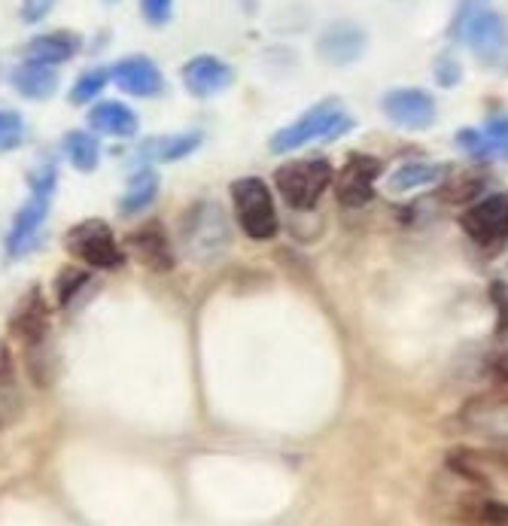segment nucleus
<instances>
[{
	"instance_id": "nucleus-20",
	"label": "nucleus",
	"mask_w": 508,
	"mask_h": 526,
	"mask_svg": "<svg viewBox=\"0 0 508 526\" xmlns=\"http://www.w3.org/2000/svg\"><path fill=\"white\" fill-rule=\"evenodd\" d=\"M80 52V37L70 31H52V34H40L28 43L25 55L28 61H43V64H61L70 61Z\"/></svg>"
},
{
	"instance_id": "nucleus-25",
	"label": "nucleus",
	"mask_w": 508,
	"mask_h": 526,
	"mask_svg": "<svg viewBox=\"0 0 508 526\" xmlns=\"http://www.w3.org/2000/svg\"><path fill=\"white\" fill-rule=\"evenodd\" d=\"M463 517L475 523H496L508 526V502L490 499V496H472L463 502Z\"/></svg>"
},
{
	"instance_id": "nucleus-11",
	"label": "nucleus",
	"mask_w": 508,
	"mask_h": 526,
	"mask_svg": "<svg viewBox=\"0 0 508 526\" xmlns=\"http://www.w3.org/2000/svg\"><path fill=\"white\" fill-rule=\"evenodd\" d=\"M384 174V165L381 159L375 156H362V153H353L347 159V165L341 168V177H338V201L344 207H362L375 198V180Z\"/></svg>"
},
{
	"instance_id": "nucleus-15",
	"label": "nucleus",
	"mask_w": 508,
	"mask_h": 526,
	"mask_svg": "<svg viewBox=\"0 0 508 526\" xmlns=\"http://www.w3.org/2000/svg\"><path fill=\"white\" fill-rule=\"evenodd\" d=\"M113 80L122 92L128 95H137V98H156L162 95L165 89V80L159 67L143 58V55H131V58H122L116 67H113Z\"/></svg>"
},
{
	"instance_id": "nucleus-2",
	"label": "nucleus",
	"mask_w": 508,
	"mask_h": 526,
	"mask_svg": "<svg viewBox=\"0 0 508 526\" xmlns=\"http://www.w3.org/2000/svg\"><path fill=\"white\" fill-rule=\"evenodd\" d=\"M350 128H353V116L350 113H344L335 101H320L317 107H311L293 125L274 131L268 146H271V153L286 156V153H293V149H299V146H305L311 140H323V143L338 140Z\"/></svg>"
},
{
	"instance_id": "nucleus-22",
	"label": "nucleus",
	"mask_w": 508,
	"mask_h": 526,
	"mask_svg": "<svg viewBox=\"0 0 508 526\" xmlns=\"http://www.w3.org/2000/svg\"><path fill=\"white\" fill-rule=\"evenodd\" d=\"M159 195V174L150 171V168H143L137 171L131 180H128V189L122 192L119 198V210L122 216H134V213H143Z\"/></svg>"
},
{
	"instance_id": "nucleus-30",
	"label": "nucleus",
	"mask_w": 508,
	"mask_h": 526,
	"mask_svg": "<svg viewBox=\"0 0 508 526\" xmlns=\"http://www.w3.org/2000/svg\"><path fill=\"white\" fill-rule=\"evenodd\" d=\"M89 283V274L80 271V268H67L61 277H58V305H70V298H74L83 286Z\"/></svg>"
},
{
	"instance_id": "nucleus-9",
	"label": "nucleus",
	"mask_w": 508,
	"mask_h": 526,
	"mask_svg": "<svg viewBox=\"0 0 508 526\" xmlns=\"http://www.w3.org/2000/svg\"><path fill=\"white\" fill-rule=\"evenodd\" d=\"M381 110L405 131H426L439 119V104L426 89H390L381 98Z\"/></svg>"
},
{
	"instance_id": "nucleus-27",
	"label": "nucleus",
	"mask_w": 508,
	"mask_h": 526,
	"mask_svg": "<svg viewBox=\"0 0 508 526\" xmlns=\"http://www.w3.org/2000/svg\"><path fill=\"white\" fill-rule=\"evenodd\" d=\"M481 131L487 137L490 159H508V116H490Z\"/></svg>"
},
{
	"instance_id": "nucleus-4",
	"label": "nucleus",
	"mask_w": 508,
	"mask_h": 526,
	"mask_svg": "<svg viewBox=\"0 0 508 526\" xmlns=\"http://www.w3.org/2000/svg\"><path fill=\"white\" fill-rule=\"evenodd\" d=\"M332 165L326 159H299V162H289L283 168H277L274 174V186L280 192V198L296 207V210H311L323 192L332 183Z\"/></svg>"
},
{
	"instance_id": "nucleus-28",
	"label": "nucleus",
	"mask_w": 508,
	"mask_h": 526,
	"mask_svg": "<svg viewBox=\"0 0 508 526\" xmlns=\"http://www.w3.org/2000/svg\"><path fill=\"white\" fill-rule=\"evenodd\" d=\"M110 80L107 70H89L86 77H80V83L74 86V92H70V104H89L98 98V92H104Z\"/></svg>"
},
{
	"instance_id": "nucleus-34",
	"label": "nucleus",
	"mask_w": 508,
	"mask_h": 526,
	"mask_svg": "<svg viewBox=\"0 0 508 526\" xmlns=\"http://www.w3.org/2000/svg\"><path fill=\"white\" fill-rule=\"evenodd\" d=\"M52 7H55V0H22V19L28 25H34V22L46 19Z\"/></svg>"
},
{
	"instance_id": "nucleus-24",
	"label": "nucleus",
	"mask_w": 508,
	"mask_h": 526,
	"mask_svg": "<svg viewBox=\"0 0 508 526\" xmlns=\"http://www.w3.org/2000/svg\"><path fill=\"white\" fill-rule=\"evenodd\" d=\"M201 146V134L198 131H186V134H174V137H156L150 146V156L162 159V162H177L186 159L189 153Z\"/></svg>"
},
{
	"instance_id": "nucleus-17",
	"label": "nucleus",
	"mask_w": 508,
	"mask_h": 526,
	"mask_svg": "<svg viewBox=\"0 0 508 526\" xmlns=\"http://www.w3.org/2000/svg\"><path fill=\"white\" fill-rule=\"evenodd\" d=\"M128 247H131V253L140 265H147L153 271H171L174 268L171 241H168V235H165V229L159 222H147L143 229L131 232Z\"/></svg>"
},
{
	"instance_id": "nucleus-36",
	"label": "nucleus",
	"mask_w": 508,
	"mask_h": 526,
	"mask_svg": "<svg viewBox=\"0 0 508 526\" xmlns=\"http://www.w3.org/2000/svg\"><path fill=\"white\" fill-rule=\"evenodd\" d=\"M10 381H13V353L0 341V384H10Z\"/></svg>"
},
{
	"instance_id": "nucleus-5",
	"label": "nucleus",
	"mask_w": 508,
	"mask_h": 526,
	"mask_svg": "<svg viewBox=\"0 0 508 526\" xmlns=\"http://www.w3.org/2000/svg\"><path fill=\"white\" fill-rule=\"evenodd\" d=\"M232 201H235V213L241 229L247 232V238L253 241H271L280 229V219L268 192V183L259 177H244L232 183Z\"/></svg>"
},
{
	"instance_id": "nucleus-35",
	"label": "nucleus",
	"mask_w": 508,
	"mask_h": 526,
	"mask_svg": "<svg viewBox=\"0 0 508 526\" xmlns=\"http://www.w3.org/2000/svg\"><path fill=\"white\" fill-rule=\"evenodd\" d=\"M493 298L499 305V335H505L508 332V295H505L502 283H493Z\"/></svg>"
},
{
	"instance_id": "nucleus-29",
	"label": "nucleus",
	"mask_w": 508,
	"mask_h": 526,
	"mask_svg": "<svg viewBox=\"0 0 508 526\" xmlns=\"http://www.w3.org/2000/svg\"><path fill=\"white\" fill-rule=\"evenodd\" d=\"M25 137V122L16 110H0V153H10Z\"/></svg>"
},
{
	"instance_id": "nucleus-32",
	"label": "nucleus",
	"mask_w": 508,
	"mask_h": 526,
	"mask_svg": "<svg viewBox=\"0 0 508 526\" xmlns=\"http://www.w3.org/2000/svg\"><path fill=\"white\" fill-rule=\"evenodd\" d=\"M460 80H463V67L457 64L454 55H439V58H435V83L445 86V89H454Z\"/></svg>"
},
{
	"instance_id": "nucleus-26",
	"label": "nucleus",
	"mask_w": 508,
	"mask_h": 526,
	"mask_svg": "<svg viewBox=\"0 0 508 526\" xmlns=\"http://www.w3.org/2000/svg\"><path fill=\"white\" fill-rule=\"evenodd\" d=\"M484 186H487V177H484V174H466V177L448 180V183L442 186V198L451 201V204H463V201H472Z\"/></svg>"
},
{
	"instance_id": "nucleus-16",
	"label": "nucleus",
	"mask_w": 508,
	"mask_h": 526,
	"mask_svg": "<svg viewBox=\"0 0 508 526\" xmlns=\"http://www.w3.org/2000/svg\"><path fill=\"white\" fill-rule=\"evenodd\" d=\"M10 332L25 344H43L49 335V305L40 289H31L10 317Z\"/></svg>"
},
{
	"instance_id": "nucleus-33",
	"label": "nucleus",
	"mask_w": 508,
	"mask_h": 526,
	"mask_svg": "<svg viewBox=\"0 0 508 526\" xmlns=\"http://www.w3.org/2000/svg\"><path fill=\"white\" fill-rule=\"evenodd\" d=\"M140 13L150 25L162 28L171 22V13H174V0H140Z\"/></svg>"
},
{
	"instance_id": "nucleus-3",
	"label": "nucleus",
	"mask_w": 508,
	"mask_h": 526,
	"mask_svg": "<svg viewBox=\"0 0 508 526\" xmlns=\"http://www.w3.org/2000/svg\"><path fill=\"white\" fill-rule=\"evenodd\" d=\"M180 238H183L186 253L198 262H210L220 253H226L229 241H232V232H229L223 207L213 204V201L192 204L183 216Z\"/></svg>"
},
{
	"instance_id": "nucleus-13",
	"label": "nucleus",
	"mask_w": 508,
	"mask_h": 526,
	"mask_svg": "<svg viewBox=\"0 0 508 526\" xmlns=\"http://www.w3.org/2000/svg\"><path fill=\"white\" fill-rule=\"evenodd\" d=\"M49 195H40V192H31V198L22 204V210L16 213L13 219V229H10V238H7V253L13 259L25 256L34 250L40 232H43V222L49 216Z\"/></svg>"
},
{
	"instance_id": "nucleus-8",
	"label": "nucleus",
	"mask_w": 508,
	"mask_h": 526,
	"mask_svg": "<svg viewBox=\"0 0 508 526\" xmlns=\"http://www.w3.org/2000/svg\"><path fill=\"white\" fill-rule=\"evenodd\" d=\"M463 232L478 244V247H496L508 238V192H493L472 207L463 210L460 216Z\"/></svg>"
},
{
	"instance_id": "nucleus-7",
	"label": "nucleus",
	"mask_w": 508,
	"mask_h": 526,
	"mask_svg": "<svg viewBox=\"0 0 508 526\" xmlns=\"http://www.w3.org/2000/svg\"><path fill=\"white\" fill-rule=\"evenodd\" d=\"M64 247L77 259H83L86 265L104 268V271L119 268L125 262V253L119 250L116 235L104 219H86V222L74 225L64 238Z\"/></svg>"
},
{
	"instance_id": "nucleus-37",
	"label": "nucleus",
	"mask_w": 508,
	"mask_h": 526,
	"mask_svg": "<svg viewBox=\"0 0 508 526\" xmlns=\"http://www.w3.org/2000/svg\"><path fill=\"white\" fill-rule=\"evenodd\" d=\"M110 4H116V0H110Z\"/></svg>"
},
{
	"instance_id": "nucleus-10",
	"label": "nucleus",
	"mask_w": 508,
	"mask_h": 526,
	"mask_svg": "<svg viewBox=\"0 0 508 526\" xmlns=\"http://www.w3.org/2000/svg\"><path fill=\"white\" fill-rule=\"evenodd\" d=\"M460 423L472 435H481L490 444L508 447V399L502 393L493 390L490 396H478L466 402V408L460 411Z\"/></svg>"
},
{
	"instance_id": "nucleus-23",
	"label": "nucleus",
	"mask_w": 508,
	"mask_h": 526,
	"mask_svg": "<svg viewBox=\"0 0 508 526\" xmlns=\"http://www.w3.org/2000/svg\"><path fill=\"white\" fill-rule=\"evenodd\" d=\"M64 153L77 171L89 174V171L98 168L101 146H98V137H92L89 131H67L64 134Z\"/></svg>"
},
{
	"instance_id": "nucleus-12",
	"label": "nucleus",
	"mask_w": 508,
	"mask_h": 526,
	"mask_svg": "<svg viewBox=\"0 0 508 526\" xmlns=\"http://www.w3.org/2000/svg\"><path fill=\"white\" fill-rule=\"evenodd\" d=\"M366 46H369L366 31H362L359 25H353V22H335V25H329L320 34V40H317L320 58L329 61V64H335V67H347V64L359 61L362 52H366Z\"/></svg>"
},
{
	"instance_id": "nucleus-6",
	"label": "nucleus",
	"mask_w": 508,
	"mask_h": 526,
	"mask_svg": "<svg viewBox=\"0 0 508 526\" xmlns=\"http://www.w3.org/2000/svg\"><path fill=\"white\" fill-rule=\"evenodd\" d=\"M448 469L487 490H508V447H454Z\"/></svg>"
},
{
	"instance_id": "nucleus-31",
	"label": "nucleus",
	"mask_w": 508,
	"mask_h": 526,
	"mask_svg": "<svg viewBox=\"0 0 508 526\" xmlns=\"http://www.w3.org/2000/svg\"><path fill=\"white\" fill-rule=\"evenodd\" d=\"M457 146L463 153H469L472 159H490V149H487V137L481 128H463L457 131Z\"/></svg>"
},
{
	"instance_id": "nucleus-1",
	"label": "nucleus",
	"mask_w": 508,
	"mask_h": 526,
	"mask_svg": "<svg viewBox=\"0 0 508 526\" xmlns=\"http://www.w3.org/2000/svg\"><path fill=\"white\" fill-rule=\"evenodd\" d=\"M448 34L451 40L466 43L481 64L496 67L508 55V28L490 0H460Z\"/></svg>"
},
{
	"instance_id": "nucleus-18",
	"label": "nucleus",
	"mask_w": 508,
	"mask_h": 526,
	"mask_svg": "<svg viewBox=\"0 0 508 526\" xmlns=\"http://www.w3.org/2000/svg\"><path fill=\"white\" fill-rule=\"evenodd\" d=\"M13 89L22 98H28V101H46V98H52L55 89H58V70H55V64L25 61L13 73Z\"/></svg>"
},
{
	"instance_id": "nucleus-21",
	"label": "nucleus",
	"mask_w": 508,
	"mask_h": 526,
	"mask_svg": "<svg viewBox=\"0 0 508 526\" xmlns=\"http://www.w3.org/2000/svg\"><path fill=\"white\" fill-rule=\"evenodd\" d=\"M448 168L439 165V162H402L390 177H387V189L402 195V192H414V189H423V186H432L445 180Z\"/></svg>"
},
{
	"instance_id": "nucleus-14",
	"label": "nucleus",
	"mask_w": 508,
	"mask_h": 526,
	"mask_svg": "<svg viewBox=\"0 0 508 526\" xmlns=\"http://www.w3.org/2000/svg\"><path fill=\"white\" fill-rule=\"evenodd\" d=\"M235 73L226 61L213 55H198L183 64V83L195 98H213L232 86Z\"/></svg>"
},
{
	"instance_id": "nucleus-19",
	"label": "nucleus",
	"mask_w": 508,
	"mask_h": 526,
	"mask_svg": "<svg viewBox=\"0 0 508 526\" xmlns=\"http://www.w3.org/2000/svg\"><path fill=\"white\" fill-rule=\"evenodd\" d=\"M89 125L98 134L110 137H134L137 134V113L119 101H101L89 110Z\"/></svg>"
}]
</instances>
